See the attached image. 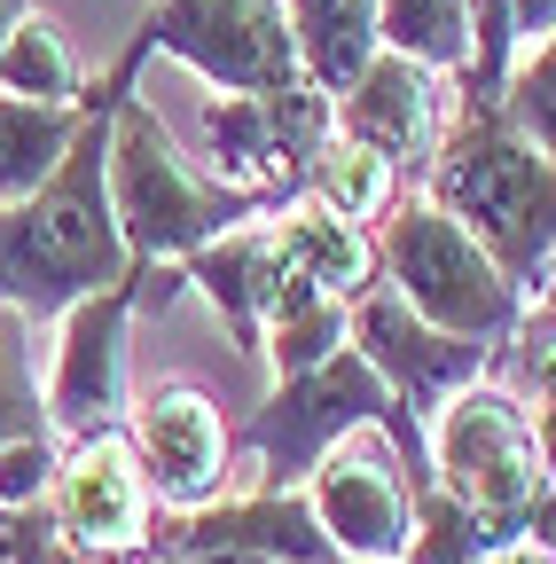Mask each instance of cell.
Returning a JSON list of instances; mask_svg holds the SVG:
<instances>
[{"label": "cell", "instance_id": "obj_12", "mask_svg": "<svg viewBox=\"0 0 556 564\" xmlns=\"http://www.w3.org/2000/svg\"><path fill=\"white\" fill-rule=\"evenodd\" d=\"M47 502L63 518V541L102 556V564L150 549V478H142V463H133V447H126V423L63 447V470H55Z\"/></svg>", "mask_w": 556, "mask_h": 564}, {"label": "cell", "instance_id": "obj_25", "mask_svg": "<svg viewBox=\"0 0 556 564\" xmlns=\"http://www.w3.org/2000/svg\"><path fill=\"white\" fill-rule=\"evenodd\" d=\"M55 470H63V447H55V440H17V447H0V510L47 502V494H55Z\"/></svg>", "mask_w": 556, "mask_h": 564}, {"label": "cell", "instance_id": "obj_7", "mask_svg": "<svg viewBox=\"0 0 556 564\" xmlns=\"http://www.w3.org/2000/svg\"><path fill=\"white\" fill-rule=\"evenodd\" d=\"M329 133H337V102L298 79L274 95H220L204 110V158H212L220 188L283 204V196H298V181Z\"/></svg>", "mask_w": 556, "mask_h": 564}, {"label": "cell", "instance_id": "obj_14", "mask_svg": "<svg viewBox=\"0 0 556 564\" xmlns=\"http://www.w3.org/2000/svg\"><path fill=\"white\" fill-rule=\"evenodd\" d=\"M181 274L220 306V322H228V337H236L243 361H266V306H274V291H283V251H274L266 220L228 228L220 243L188 251Z\"/></svg>", "mask_w": 556, "mask_h": 564}, {"label": "cell", "instance_id": "obj_5", "mask_svg": "<svg viewBox=\"0 0 556 564\" xmlns=\"http://www.w3.org/2000/svg\"><path fill=\"white\" fill-rule=\"evenodd\" d=\"M424 440H432V478H439L494 541H517L533 494L548 486L541 447H533V408H525L510 384L478 377V384H462V392H447V400L432 408Z\"/></svg>", "mask_w": 556, "mask_h": 564}, {"label": "cell", "instance_id": "obj_23", "mask_svg": "<svg viewBox=\"0 0 556 564\" xmlns=\"http://www.w3.org/2000/svg\"><path fill=\"white\" fill-rule=\"evenodd\" d=\"M24 314L0 306V447L17 440H55L47 432V392H32V345H24Z\"/></svg>", "mask_w": 556, "mask_h": 564}, {"label": "cell", "instance_id": "obj_8", "mask_svg": "<svg viewBox=\"0 0 556 564\" xmlns=\"http://www.w3.org/2000/svg\"><path fill=\"white\" fill-rule=\"evenodd\" d=\"M142 32L157 55H181L228 95H274L306 79L283 0H157Z\"/></svg>", "mask_w": 556, "mask_h": 564}, {"label": "cell", "instance_id": "obj_29", "mask_svg": "<svg viewBox=\"0 0 556 564\" xmlns=\"http://www.w3.org/2000/svg\"><path fill=\"white\" fill-rule=\"evenodd\" d=\"M173 564H274L259 549H196V556H173Z\"/></svg>", "mask_w": 556, "mask_h": 564}, {"label": "cell", "instance_id": "obj_9", "mask_svg": "<svg viewBox=\"0 0 556 564\" xmlns=\"http://www.w3.org/2000/svg\"><path fill=\"white\" fill-rule=\"evenodd\" d=\"M126 447H133L150 494H157L173 518L228 494V455H236L228 447V423H220L212 400H204L196 384H181V377L150 384L142 400L126 408Z\"/></svg>", "mask_w": 556, "mask_h": 564}, {"label": "cell", "instance_id": "obj_10", "mask_svg": "<svg viewBox=\"0 0 556 564\" xmlns=\"http://www.w3.org/2000/svg\"><path fill=\"white\" fill-rule=\"evenodd\" d=\"M345 345H361L369 352V369L392 384V400L415 415V423H432V408L462 384H478L486 369H494V345H478V337H447L432 329L424 314H415L392 282H377V291L353 306V329H345Z\"/></svg>", "mask_w": 556, "mask_h": 564}, {"label": "cell", "instance_id": "obj_26", "mask_svg": "<svg viewBox=\"0 0 556 564\" xmlns=\"http://www.w3.org/2000/svg\"><path fill=\"white\" fill-rule=\"evenodd\" d=\"M510 32H517L525 47H541V40L556 32V0H510Z\"/></svg>", "mask_w": 556, "mask_h": 564}, {"label": "cell", "instance_id": "obj_16", "mask_svg": "<svg viewBox=\"0 0 556 564\" xmlns=\"http://www.w3.org/2000/svg\"><path fill=\"white\" fill-rule=\"evenodd\" d=\"M283 17H291V40H298L306 87H321L337 102L377 55V0H283Z\"/></svg>", "mask_w": 556, "mask_h": 564}, {"label": "cell", "instance_id": "obj_11", "mask_svg": "<svg viewBox=\"0 0 556 564\" xmlns=\"http://www.w3.org/2000/svg\"><path fill=\"white\" fill-rule=\"evenodd\" d=\"M369 432V423H361ZM361 432H345L321 463H314V486H306V502L321 518V533L337 541V556H353V564H400L407 556V486L392 470V455Z\"/></svg>", "mask_w": 556, "mask_h": 564}, {"label": "cell", "instance_id": "obj_6", "mask_svg": "<svg viewBox=\"0 0 556 564\" xmlns=\"http://www.w3.org/2000/svg\"><path fill=\"white\" fill-rule=\"evenodd\" d=\"M157 291V259H133L110 291L79 299L55 314V384H47V432L72 447V440H95V432H118L126 423V337H133V314Z\"/></svg>", "mask_w": 556, "mask_h": 564}, {"label": "cell", "instance_id": "obj_27", "mask_svg": "<svg viewBox=\"0 0 556 564\" xmlns=\"http://www.w3.org/2000/svg\"><path fill=\"white\" fill-rule=\"evenodd\" d=\"M525 541L556 556V486H541V494H533V510H525Z\"/></svg>", "mask_w": 556, "mask_h": 564}, {"label": "cell", "instance_id": "obj_22", "mask_svg": "<svg viewBox=\"0 0 556 564\" xmlns=\"http://www.w3.org/2000/svg\"><path fill=\"white\" fill-rule=\"evenodd\" d=\"M415 518H407V564H478L486 549H494V533H486L447 486H424L407 494Z\"/></svg>", "mask_w": 556, "mask_h": 564}, {"label": "cell", "instance_id": "obj_19", "mask_svg": "<svg viewBox=\"0 0 556 564\" xmlns=\"http://www.w3.org/2000/svg\"><path fill=\"white\" fill-rule=\"evenodd\" d=\"M392 181H400V173H392L377 150H361V141L329 133L321 150H314V165H306V181H298V196H314L321 212H337V220L369 228V220H384V204H392Z\"/></svg>", "mask_w": 556, "mask_h": 564}, {"label": "cell", "instance_id": "obj_20", "mask_svg": "<svg viewBox=\"0 0 556 564\" xmlns=\"http://www.w3.org/2000/svg\"><path fill=\"white\" fill-rule=\"evenodd\" d=\"M377 47L424 63V70H462L470 63V0H377Z\"/></svg>", "mask_w": 556, "mask_h": 564}, {"label": "cell", "instance_id": "obj_1", "mask_svg": "<svg viewBox=\"0 0 556 564\" xmlns=\"http://www.w3.org/2000/svg\"><path fill=\"white\" fill-rule=\"evenodd\" d=\"M142 55H157V47H150V32H133L110 87L87 95V118L72 133V150H63V165L47 173V188H32L24 204H0V306H17L24 322H55L63 306L110 291L133 267L118 212H110V118H118V95L133 87V70H142Z\"/></svg>", "mask_w": 556, "mask_h": 564}, {"label": "cell", "instance_id": "obj_28", "mask_svg": "<svg viewBox=\"0 0 556 564\" xmlns=\"http://www.w3.org/2000/svg\"><path fill=\"white\" fill-rule=\"evenodd\" d=\"M478 564H556V556H548V549H533V541L517 533V541H494V549H486Z\"/></svg>", "mask_w": 556, "mask_h": 564}, {"label": "cell", "instance_id": "obj_13", "mask_svg": "<svg viewBox=\"0 0 556 564\" xmlns=\"http://www.w3.org/2000/svg\"><path fill=\"white\" fill-rule=\"evenodd\" d=\"M337 133L361 141V150H377L392 173L424 181L432 158H439V141H447V118H439V70L407 63V55H392V47H377L369 70L337 95Z\"/></svg>", "mask_w": 556, "mask_h": 564}, {"label": "cell", "instance_id": "obj_18", "mask_svg": "<svg viewBox=\"0 0 556 564\" xmlns=\"http://www.w3.org/2000/svg\"><path fill=\"white\" fill-rule=\"evenodd\" d=\"M345 329H353V306L321 299L306 274L283 267V291H274V306H266V361H274V384L321 369L329 352L345 345Z\"/></svg>", "mask_w": 556, "mask_h": 564}, {"label": "cell", "instance_id": "obj_3", "mask_svg": "<svg viewBox=\"0 0 556 564\" xmlns=\"http://www.w3.org/2000/svg\"><path fill=\"white\" fill-rule=\"evenodd\" d=\"M110 212H118V236L133 259H157V267H181L188 251L220 243L228 228H251L266 220V196H243V188H220L212 173H196L173 133L157 126V110L142 95H118V118H110Z\"/></svg>", "mask_w": 556, "mask_h": 564}, {"label": "cell", "instance_id": "obj_30", "mask_svg": "<svg viewBox=\"0 0 556 564\" xmlns=\"http://www.w3.org/2000/svg\"><path fill=\"white\" fill-rule=\"evenodd\" d=\"M32 17V0H0V47H9V32Z\"/></svg>", "mask_w": 556, "mask_h": 564}, {"label": "cell", "instance_id": "obj_15", "mask_svg": "<svg viewBox=\"0 0 556 564\" xmlns=\"http://www.w3.org/2000/svg\"><path fill=\"white\" fill-rule=\"evenodd\" d=\"M266 236H274V251H283V267L306 274L314 291L337 299V306H361L377 282H384L377 236L353 228V220H337V212H321L314 196H283V204L266 212Z\"/></svg>", "mask_w": 556, "mask_h": 564}, {"label": "cell", "instance_id": "obj_2", "mask_svg": "<svg viewBox=\"0 0 556 564\" xmlns=\"http://www.w3.org/2000/svg\"><path fill=\"white\" fill-rule=\"evenodd\" d=\"M415 188L439 212H455L517 291H533L548 274V259H556V158H541L502 110H462Z\"/></svg>", "mask_w": 556, "mask_h": 564}, {"label": "cell", "instance_id": "obj_4", "mask_svg": "<svg viewBox=\"0 0 556 564\" xmlns=\"http://www.w3.org/2000/svg\"><path fill=\"white\" fill-rule=\"evenodd\" d=\"M377 267L384 282L424 314L432 329L447 337H478V345H502L525 314V291L486 259V243L455 220V212H439L424 188H407L384 204L377 220Z\"/></svg>", "mask_w": 556, "mask_h": 564}, {"label": "cell", "instance_id": "obj_21", "mask_svg": "<svg viewBox=\"0 0 556 564\" xmlns=\"http://www.w3.org/2000/svg\"><path fill=\"white\" fill-rule=\"evenodd\" d=\"M0 95L17 102H79V63L47 17H24L0 47Z\"/></svg>", "mask_w": 556, "mask_h": 564}, {"label": "cell", "instance_id": "obj_17", "mask_svg": "<svg viewBox=\"0 0 556 564\" xmlns=\"http://www.w3.org/2000/svg\"><path fill=\"white\" fill-rule=\"evenodd\" d=\"M87 118V95L79 102H17L0 95V204H24L32 188H47V173L63 165L72 133Z\"/></svg>", "mask_w": 556, "mask_h": 564}, {"label": "cell", "instance_id": "obj_24", "mask_svg": "<svg viewBox=\"0 0 556 564\" xmlns=\"http://www.w3.org/2000/svg\"><path fill=\"white\" fill-rule=\"evenodd\" d=\"M541 158H556V32L541 47H525L510 63V79H502V102H494Z\"/></svg>", "mask_w": 556, "mask_h": 564}]
</instances>
